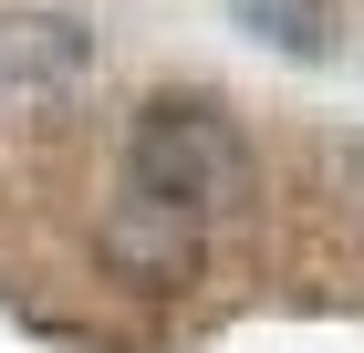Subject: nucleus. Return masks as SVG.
<instances>
[{"label": "nucleus", "mask_w": 364, "mask_h": 353, "mask_svg": "<svg viewBox=\"0 0 364 353\" xmlns=\"http://www.w3.org/2000/svg\"><path fill=\"white\" fill-rule=\"evenodd\" d=\"M125 208H156L177 229H208L219 208L250 197V136L229 125V104L208 94H156L125 125Z\"/></svg>", "instance_id": "nucleus-1"}, {"label": "nucleus", "mask_w": 364, "mask_h": 353, "mask_svg": "<svg viewBox=\"0 0 364 353\" xmlns=\"http://www.w3.org/2000/svg\"><path fill=\"white\" fill-rule=\"evenodd\" d=\"M240 21H250L271 53H291V63H312L333 42V11H323V0H240Z\"/></svg>", "instance_id": "nucleus-2"}]
</instances>
